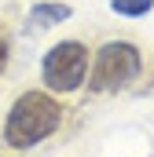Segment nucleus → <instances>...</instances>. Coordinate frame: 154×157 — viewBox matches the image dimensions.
Here are the masks:
<instances>
[{"mask_svg":"<svg viewBox=\"0 0 154 157\" xmlns=\"http://www.w3.org/2000/svg\"><path fill=\"white\" fill-rule=\"evenodd\" d=\"M4 66H7V40L0 37V73H4Z\"/></svg>","mask_w":154,"mask_h":157,"instance_id":"423d86ee","label":"nucleus"},{"mask_svg":"<svg viewBox=\"0 0 154 157\" xmlns=\"http://www.w3.org/2000/svg\"><path fill=\"white\" fill-rule=\"evenodd\" d=\"M59 124H63V106L51 95L22 91L15 99V106L7 110V117H4V139L15 150H30V146L44 143L48 135H55Z\"/></svg>","mask_w":154,"mask_h":157,"instance_id":"f257e3e1","label":"nucleus"},{"mask_svg":"<svg viewBox=\"0 0 154 157\" xmlns=\"http://www.w3.org/2000/svg\"><path fill=\"white\" fill-rule=\"evenodd\" d=\"M40 77L51 91H74L88 77V48L81 40H63L40 59Z\"/></svg>","mask_w":154,"mask_h":157,"instance_id":"7ed1b4c3","label":"nucleus"},{"mask_svg":"<svg viewBox=\"0 0 154 157\" xmlns=\"http://www.w3.org/2000/svg\"><path fill=\"white\" fill-rule=\"evenodd\" d=\"M88 70H92V77H88L92 95L121 91L140 73V48L128 44V40H110V44L99 48V55H95V62H88Z\"/></svg>","mask_w":154,"mask_h":157,"instance_id":"f03ea898","label":"nucleus"},{"mask_svg":"<svg viewBox=\"0 0 154 157\" xmlns=\"http://www.w3.org/2000/svg\"><path fill=\"white\" fill-rule=\"evenodd\" d=\"M154 7V0H110V11L121 18H143Z\"/></svg>","mask_w":154,"mask_h":157,"instance_id":"39448f33","label":"nucleus"},{"mask_svg":"<svg viewBox=\"0 0 154 157\" xmlns=\"http://www.w3.org/2000/svg\"><path fill=\"white\" fill-rule=\"evenodd\" d=\"M70 18V7L66 4H33L30 7V29H48V26H59Z\"/></svg>","mask_w":154,"mask_h":157,"instance_id":"20e7f679","label":"nucleus"}]
</instances>
